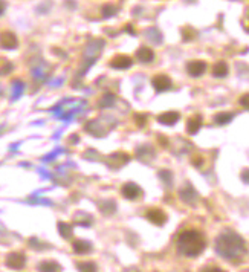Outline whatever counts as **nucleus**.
<instances>
[{
  "label": "nucleus",
  "mask_w": 249,
  "mask_h": 272,
  "mask_svg": "<svg viewBox=\"0 0 249 272\" xmlns=\"http://www.w3.org/2000/svg\"><path fill=\"white\" fill-rule=\"evenodd\" d=\"M151 84H153V87H155L158 92H165V90H170V89H171V86H173L171 80H170L167 75H164V73L156 75V76L151 80Z\"/></svg>",
  "instance_id": "20e7f679"
},
{
  "label": "nucleus",
  "mask_w": 249,
  "mask_h": 272,
  "mask_svg": "<svg viewBox=\"0 0 249 272\" xmlns=\"http://www.w3.org/2000/svg\"><path fill=\"white\" fill-rule=\"evenodd\" d=\"M206 246L205 236L197 229H185L178 237V251L185 257H197Z\"/></svg>",
  "instance_id": "f03ea898"
},
{
  "label": "nucleus",
  "mask_w": 249,
  "mask_h": 272,
  "mask_svg": "<svg viewBox=\"0 0 249 272\" xmlns=\"http://www.w3.org/2000/svg\"><path fill=\"white\" fill-rule=\"evenodd\" d=\"M133 65V60L128 57V55H117L110 60V68L113 69H128L131 68Z\"/></svg>",
  "instance_id": "1a4fd4ad"
},
{
  "label": "nucleus",
  "mask_w": 249,
  "mask_h": 272,
  "mask_svg": "<svg viewBox=\"0 0 249 272\" xmlns=\"http://www.w3.org/2000/svg\"><path fill=\"white\" fill-rule=\"evenodd\" d=\"M179 196H181V199L188 205L196 204V201H197V193H196V190H194L189 184H187V185L181 190Z\"/></svg>",
  "instance_id": "9d476101"
},
{
  "label": "nucleus",
  "mask_w": 249,
  "mask_h": 272,
  "mask_svg": "<svg viewBox=\"0 0 249 272\" xmlns=\"http://www.w3.org/2000/svg\"><path fill=\"white\" fill-rule=\"evenodd\" d=\"M125 32H130V34H133V35H135V34H136V32H135V29H133V26H131V25H125Z\"/></svg>",
  "instance_id": "c85d7f7f"
},
{
  "label": "nucleus",
  "mask_w": 249,
  "mask_h": 272,
  "mask_svg": "<svg viewBox=\"0 0 249 272\" xmlns=\"http://www.w3.org/2000/svg\"><path fill=\"white\" fill-rule=\"evenodd\" d=\"M205 70H206V63L202 60H194L187 65V72L191 76H200L205 73Z\"/></svg>",
  "instance_id": "6e6552de"
},
{
  "label": "nucleus",
  "mask_w": 249,
  "mask_h": 272,
  "mask_svg": "<svg viewBox=\"0 0 249 272\" xmlns=\"http://www.w3.org/2000/svg\"><path fill=\"white\" fill-rule=\"evenodd\" d=\"M239 103H240V106H242V107H245V109H248L249 110V93L242 95V96H240V100H239Z\"/></svg>",
  "instance_id": "393cba45"
},
{
  "label": "nucleus",
  "mask_w": 249,
  "mask_h": 272,
  "mask_svg": "<svg viewBox=\"0 0 249 272\" xmlns=\"http://www.w3.org/2000/svg\"><path fill=\"white\" fill-rule=\"evenodd\" d=\"M147 35L150 37V40H151L153 43H156V45L162 43V35H161V32H159L156 28H151V29H148V31H147Z\"/></svg>",
  "instance_id": "4be33fe9"
},
{
  "label": "nucleus",
  "mask_w": 249,
  "mask_h": 272,
  "mask_svg": "<svg viewBox=\"0 0 249 272\" xmlns=\"http://www.w3.org/2000/svg\"><path fill=\"white\" fill-rule=\"evenodd\" d=\"M159 176L164 179V182H165L167 185H170V184H171V181H173V176H171V173H170V171H161V173H159Z\"/></svg>",
  "instance_id": "b1692460"
},
{
  "label": "nucleus",
  "mask_w": 249,
  "mask_h": 272,
  "mask_svg": "<svg viewBox=\"0 0 249 272\" xmlns=\"http://www.w3.org/2000/svg\"><path fill=\"white\" fill-rule=\"evenodd\" d=\"M100 209H101V212L103 214H106V216H110V214H113L115 212V209H117V205L113 201H106V202H103V204H100Z\"/></svg>",
  "instance_id": "6ab92c4d"
},
{
  "label": "nucleus",
  "mask_w": 249,
  "mask_h": 272,
  "mask_svg": "<svg viewBox=\"0 0 249 272\" xmlns=\"http://www.w3.org/2000/svg\"><path fill=\"white\" fill-rule=\"evenodd\" d=\"M228 65L225 63V62H219V63H216L214 65V68H213V75L214 76H217V78H223V76H226L228 75Z\"/></svg>",
  "instance_id": "dca6fc26"
},
{
  "label": "nucleus",
  "mask_w": 249,
  "mask_h": 272,
  "mask_svg": "<svg viewBox=\"0 0 249 272\" xmlns=\"http://www.w3.org/2000/svg\"><path fill=\"white\" fill-rule=\"evenodd\" d=\"M72 248H73V252H75V254H80V256H84V254L92 252V245H90V242H87V240H75V242L72 243Z\"/></svg>",
  "instance_id": "f8f14e48"
},
{
  "label": "nucleus",
  "mask_w": 249,
  "mask_h": 272,
  "mask_svg": "<svg viewBox=\"0 0 249 272\" xmlns=\"http://www.w3.org/2000/svg\"><path fill=\"white\" fill-rule=\"evenodd\" d=\"M216 252L231 263H240L248 254L246 242L234 231H225L216 239Z\"/></svg>",
  "instance_id": "f257e3e1"
},
{
  "label": "nucleus",
  "mask_w": 249,
  "mask_h": 272,
  "mask_svg": "<svg viewBox=\"0 0 249 272\" xmlns=\"http://www.w3.org/2000/svg\"><path fill=\"white\" fill-rule=\"evenodd\" d=\"M194 35H196V32H194L191 28H184V29H182V37H184V40H185V42L193 40V38H194Z\"/></svg>",
  "instance_id": "5701e85b"
},
{
  "label": "nucleus",
  "mask_w": 249,
  "mask_h": 272,
  "mask_svg": "<svg viewBox=\"0 0 249 272\" xmlns=\"http://www.w3.org/2000/svg\"><path fill=\"white\" fill-rule=\"evenodd\" d=\"M242 181H243L245 184H249V170H245V171L242 173Z\"/></svg>",
  "instance_id": "bb28decb"
},
{
  "label": "nucleus",
  "mask_w": 249,
  "mask_h": 272,
  "mask_svg": "<svg viewBox=\"0 0 249 272\" xmlns=\"http://www.w3.org/2000/svg\"><path fill=\"white\" fill-rule=\"evenodd\" d=\"M5 263L11 269H22L26 265V257L22 252H11V254H8Z\"/></svg>",
  "instance_id": "7ed1b4c3"
},
{
  "label": "nucleus",
  "mask_w": 249,
  "mask_h": 272,
  "mask_svg": "<svg viewBox=\"0 0 249 272\" xmlns=\"http://www.w3.org/2000/svg\"><path fill=\"white\" fill-rule=\"evenodd\" d=\"M179 113L178 112H164L158 116V121L164 126H175L179 121Z\"/></svg>",
  "instance_id": "9b49d317"
},
{
  "label": "nucleus",
  "mask_w": 249,
  "mask_h": 272,
  "mask_svg": "<svg viewBox=\"0 0 249 272\" xmlns=\"http://www.w3.org/2000/svg\"><path fill=\"white\" fill-rule=\"evenodd\" d=\"M76 268L80 272H98V266L93 262H80Z\"/></svg>",
  "instance_id": "a211bd4d"
},
{
  "label": "nucleus",
  "mask_w": 249,
  "mask_h": 272,
  "mask_svg": "<svg viewBox=\"0 0 249 272\" xmlns=\"http://www.w3.org/2000/svg\"><path fill=\"white\" fill-rule=\"evenodd\" d=\"M136 57H138V60L142 62V63H150V62H153V59H155V52H153L150 48H139L138 52H136Z\"/></svg>",
  "instance_id": "4468645a"
},
{
  "label": "nucleus",
  "mask_w": 249,
  "mask_h": 272,
  "mask_svg": "<svg viewBox=\"0 0 249 272\" xmlns=\"http://www.w3.org/2000/svg\"><path fill=\"white\" fill-rule=\"evenodd\" d=\"M121 193H123V196H124L125 199L136 201V199L142 195V190H141L136 184L128 182V184H125L124 187L121 188Z\"/></svg>",
  "instance_id": "0eeeda50"
},
{
  "label": "nucleus",
  "mask_w": 249,
  "mask_h": 272,
  "mask_svg": "<svg viewBox=\"0 0 249 272\" xmlns=\"http://www.w3.org/2000/svg\"><path fill=\"white\" fill-rule=\"evenodd\" d=\"M39 271L40 272H60L62 271V266H60L57 262L46 260V262H42V263L39 265Z\"/></svg>",
  "instance_id": "2eb2a0df"
},
{
  "label": "nucleus",
  "mask_w": 249,
  "mask_h": 272,
  "mask_svg": "<svg viewBox=\"0 0 249 272\" xmlns=\"http://www.w3.org/2000/svg\"><path fill=\"white\" fill-rule=\"evenodd\" d=\"M202 127V118L199 115L196 116H191L187 121V132L189 135H196Z\"/></svg>",
  "instance_id": "ddd939ff"
},
{
  "label": "nucleus",
  "mask_w": 249,
  "mask_h": 272,
  "mask_svg": "<svg viewBox=\"0 0 249 272\" xmlns=\"http://www.w3.org/2000/svg\"><path fill=\"white\" fill-rule=\"evenodd\" d=\"M202 272H225V271L220 269V268H206V269H203Z\"/></svg>",
  "instance_id": "cd10ccee"
},
{
  "label": "nucleus",
  "mask_w": 249,
  "mask_h": 272,
  "mask_svg": "<svg viewBox=\"0 0 249 272\" xmlns=\"http://www.w3.org/2000/svg\"><path fill=\"white\" fill-rule=\"evenodd\" d=\"M136 120H138V126H144L145 124V116H136Z\"/></svg>",
  "instance_id": "c756f323"
},
{
  "label": "nucleus",
  "mask_w": 249,
  "mask_h": 272,
  "mask_svg": "<svg viewBox=\"0 0 249 272\" xmlns=\"http://www.w3.org/2000/svg\"><path fill=\"white\" fill-rule=\"evenodd\" d=\"M59 231L62 234L63 239H70L73 236V229L69 223H64V222H60L59 223Z\"/></svg>",
  "instance_id": "aec40b11"
},
{
  "label": "nucleus",
  "mask_w": 249,
  "mask_h": 272,
  "mask_svg": "<svg viewBox=\"0 0 249 272\" xmlns=\"http://www.w3.org/2000/svg\"><path fill=\"white\" fill-rule=\"evenodd\" d=\"M233 118H234V115H233V113H228V112H220V113H217V115L214 116V121H216V124H219V126H225V124L231 123V121H233Z\"/></svg>",
  "instance_id": "f3484780"
},
{
  "label": "nucleus",
  "mask_w": 249,
  "mask_h": 272,
  "mask_svg": "<svg viewBox=\"0 0 249 272\" xmlns=\"http://www.w3.org/2000/svg\"><path fill=\"white\" fill-rule=\"evenodd\" d=\"M101 12H103V17L109 18V17H112V15H115L118 12V8L115 5H112V3H107V5H104L101 8Z\"/></svg>",
  "instance_id": "412c9836"
},
{
  "label": "nucleus",
  "mask_w": 249,
  "mask_h": 272,
  "mask_svg": "<svg viewBox=\"0 0 249 272\" xmlns=\"http://www.w3.org/2000/svg\"><path fill=\"white\" fill-rule=\"evenodd\" d=\"M5 8H6V5H5V2L3 0H0V15L5 12Z\"/></svg>",
  "instance_id": "7c9ffc66"
},
{
  "label": "nucleus",
  "mask_w": 249,
  "mask_h": 272,
  "mask_svg": "<svg viewBox=\"0 0 249 272\" xmlns=\"http://www.w3.org/2000/svg\"><path fill=\"white\" fill-rule=\"evenodd\" d=\"M203 164V159L200 158V156H196V158H193V165L194 167H200Z\"/></svg>",
  "instance_id": "a878e982"
},
{
  "label": "nucleus",
  "mask_w": 249,
  "mask_h": 272,
  "mask_svg": "<svg viewBox=\"0 0 249 272\" xmlns=\"http://www.w3.org/2000/svg\"><path fill=\"white\" fill-rule=\"evenodd\" d=\"M125 272H139V271H138V269H127Z\"/></svg>",
  "instance_id": "2f4dec72"
},
{
  "label": "nucleus",
  "mask_w": 249,
  "mask_h": 272,
  "mask_svg": "<svg viewBox=\"0 0 249 272\" xmlns=\"http://www.w3.org/2000/svg\"><path fill=\"white\" fill-rule=\"evenodd\" d=\"M145 217H147L151 223L159 225V226H162V225L167 222V214H165L161 208H151V209H148L147 214H145Z\"/></svg>",
  "instance_id": "39448f33"
},
{
  "label": "nucleus",
  "mask_w": 249,
  "mask_h": 272,
  "mask_svg": "<svg viewBox=\"0 0 249 272\" xmlns=\"http://www.w3.org/2000/svg\"><path fill=\"white\" fill-rule=\"evenodd\" d=\"M0 46L3 49H15L18 46V40L15 37V34L9 32V31H5L0 34Z\"/></svg>",
  "instance_id": "423d86ee"
}]
</instances>
